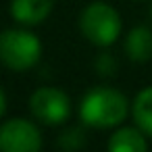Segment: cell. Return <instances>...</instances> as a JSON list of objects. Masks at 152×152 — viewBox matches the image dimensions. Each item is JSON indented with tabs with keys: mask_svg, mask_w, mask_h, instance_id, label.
<instances>
[{
	"mask_svg": "<svg viewBox=\"0 0 152 152\" xmlns=\"http://www.w3.org/2000/svg\"><path fill=\"white\" fill-rule=\"evenodd\" d=\"M79 29L94 46H110L121 34V17L106 2H92L79 15Z\"/></svg>",
	"mask_w": 152,
	"mask_h": 152,
	"instance_id": "2",
	"label": "cell"
},
{
	"mask_svg": "<svg viewBox=\"0 0 152 152\" xmlns=\"http://www.w3.org/2000/svg\"><path fill=\"white\" fill-rule=\"evenodd\" d=\"M4 110H7V96H4L2 88H0V117L4 115Z\"/></svg>",
	"mask_w": 152,
	"mask_h": 152,
	"instance_id": "12",
	"label": "cell"
},
{
	"mask_svg": "<svg viewBox=\"0 0 152 152\" xmlns=\"http://www.w3.org/2000/svg\"><path fill=\"white\" fill-rule=\"evenodd\" d=\"M94 67H96L98 75H102V77H110V75L117 73V58H115L113 54L104 52V54H100V56L96 58Z\"/></svg>",
	"mask_w": 152,
	"mask_h": 152,
	"instance_id": "11",
	"label": "cell"
},
{
	"mask_svg": "<svg viewBox=\"0 0 152 152\" xmlns=\"http://www.w3.org/2000/svg\"><path fill=\"white\" fill-rule=\"evenodd\" d=\"M133 119L137 127L152 137V86L142 90L133 100Z\"/></svg>",
	"mask_w": 152,
	"mask_h": 152,
	"instance_id": "9",
	"label": "cell"
},
{
	"mask_svg": "<svg viewBox=\"0 0 152 152\" xmlns=\"http://www.w3.org/2000/svg\"><path fill=\"white\" fill-rule=\"evenodd\" d=\"M29 110L46 125H61L69 119L71 100L58 88H38L29 98Z\"/></svg>",
	"mask_w": 152,
	"mask_h": 152,
	"instance_id": "4",
	"label": "cell"
},
{
	"mask_svg": "<svg viewBox=\"0 0 152 152\" xmlns=\"http://www.w3.org/2000/svg\"><path fill=\"white\" fill-rule=\"evenodd\" d=\"M125 54L135 63H146L152 58V31L144 25L133 27L125 38Z\"/></svg>",
	"mask_w": 152,
	"mask_h": 152,
	"instance_id": "7",
	"label": "cell"
},
{
	"mask_svg": "<svg viewBox=\"0 0 152 152\" xmlns=\"http://www.w3.org/2000/svg\"><path fill=\"white\" fill-rule=\"evenodd\" d=\"M127 113H129L127 98L119 90L106 86L90 90L79 104V117L83 125L98 129H108L123 123Z\"/></svg>",
	"mask_w": 152,
	"mask_h": 152,
	"instance_id": "1",
	"label": "cell"
},
{
	"mask_svg": "<svg viewBox=\"0 0 152 152\" xmlns=\"http://www.w3.org/2000/svg\"><path fill=\"white\" fill-rule=\"evenodd\" d=\"M54 7V0H11V17L23 25L42 23Z\"/></svg>",
	"mask_w": 152,
	"mask_h": 152,
	"instance_id": "6",
	"label": "cell"
},
{
	"mask_svg": "<svg viewBox=\"0 0 152 152\" xmlns=\"http://www.w3.org/2000/svg\"><path fill=\"white\" fill-rule=\"evenodd\" d=\"M42 133L27 119H9L0 125V152H40Z\"/></svg>",
	"mask_w": 152,
	"mask_h": 152,
	"instance_id": "5",
	"label": "cell"
},
{
	"mask_svg": "<svg viewBox=\"0 0 152 152\" xmlns=\"http://www.w3.org/2000/svg\"><path fill=\"white\" fill-rule=\"evenodd\" d=\"M86 144V135L79 127H69L61 137H58V146L65 152H77L81 146Z\"/></svg>",
	"mask_w": 152,
	"mask_h": 152,
	"instance_id": "10",
	"label": "cell"
},
{
	"mask_svg": "<svg viewBox=\"0 0 152 152\" xmlns=\"http://www.w3.org/2000/svg\"><path fill=\"white\" fill-rule=\"evenodd\" d=\"M42 56V44L36 34L25 29H7L0 34V63L13 71L31 69Z\"/></svg>",
	"mask_w": 152,
	"mask_h": 152,
	"instance_id": "3",
	"label": "cell"
},
{
	"mask_svg": "<svg viewBox=\"0 0 152 152\" xmlns=\"http://www.w3.org/2000/svg\"><path fill=\"white\" fill-rule=\"evenodd\" d=\"M146 133L135 127H121L108 140V152H146Z\"/></svg>",
	"mask_w": 152,
	"mask_h": 152,
	"instance_id": "8",
	"label": "cell"
}]
</instances>
